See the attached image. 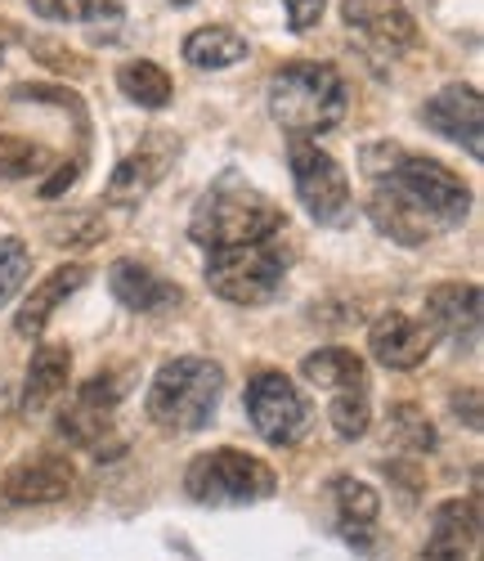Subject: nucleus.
I'll use <instances>...</instances> for the list:
<instances>
[{"mask_svg": "<svg viewBox=\"0 0 484 561\" xmlns=\"http://www.w3.org/2000/svg\"><path fill=\"white\" fill-rule=\"evenodd\" d=\"M327 417H332V432L342 440H359L372 427V404L364 391H336V400L327 404Z\"/></svg>", "mask_w": 484, "mask_h": 561, "instance_id": "26", "label": "nucleus"}, {"mask_svg": "<svg viewBox=\"0 0 484 561\" xmlns=\"http://www.w3.org/2000/svg\"><path fill=\"white\" fill-rule=\"evenodd\" d=\"M32 274V248L23 239H0V306H10L14 293Z\"/></svg>", "mask_w": 484, "mask_h": 561, "instance_id": "28", "label": "nucleus"}, {"mask_svg": "<svg viewBox=\"0 0 484 561\" xmlns=\"http://www.w3.org/2000/svg\"><path fill=\"white\" fill-rule=\"evenodd\" d=\"M85 278H90V270L85 265H59V270H50L41 278V284L27 293V301H23V310L14 314V329H19V337H41L45 333V323L55 319V310L77 293V288H85Z\"/></svg>", "mask_w": 484, "mask_h": 561, "instance_id": "16", "label": "nucleus"}, {"mask_svg": "<svg viewBox=\"0 0 484 561\" xmlns=\"http://www.w3.org/2000/svg\"><path fill=\"white\" fill-rule=\"evenodd\" d=\"M287 265H292V248L283 243V233L242 243V248H220L207 261V288L233 306H265L278 297Z\"/></svg>", "mask_w": 484, "mask_h": 561, "instance_id": "4", "label": "nucleus"}, {"mask_svg": "<svg viewBox=\"0 0 484 561\" xmlns=\"http://www.w3.org/2000/svg\"><path fill=\"white\" fill-rule=\"evenodd\" d=\"M72 485H77V467L64 454H32L0 477V507L59 503L72 494Z\"/></svg>", "mask_w": 484, "mask_h": 561, "instance_id": "9", "label": "nucleus"}, {"mask_svg": "<svg viewBox=\"0 0 484 561\" xmlns=\"http://www.w3.org/2000/svg\"><path fill=\"white\" fill-rule=\"evenodd\" d=\"M175 5H193V0H175Z\"/></svg>", "mask_w": 484, "mask_h": 561, "instance_id": "36", "label": "nucleus"}, {"mask_svg": "<svg viewBox=\"0 0 484 561\" xmlns=\"http://www.w3.org/2000/svg\"><path fill=\"white\" fill-rule=\"evenodd\" d=\"M265 100H269V113L283 130H292L297 139H310V135L332 130L346 117L350 90L332 64L301 59V64H287L269 77Z\"/></svg>", "mask_w": 484, "mask_h": 561, "instance_id": "1", "label": "nucleus"}, {"mask_svg": "<svg viewBox=\"0 0 484 561\" xmlns=\"http://www.w3.org/2000/svg\"><path fill=\"white\" fill-rule=\"evenodd\" d=\"M32 50H36V55H50L45 64L59 68V72H72V77H81V72H85V64H81L72 50H64V45H55V41H32Z\"/></svg>", "mask_w": 484, "mask_h": 561, "instance_id": "32", "label": "nucleus"}, {"mask_svg": "<svg viewBox=\"0 0 484 561\" xmlns=\"http://www.w3.org/2000/svg\"><path fill=\"white\" fill-rule=\"evenodd\" d=\"M391 440L404 454H426V449H435V427L426 423L413 404H395L391 409Z\"/></svg>", "mask_w": 484, "mask_h": 561, "instance_id": "27", "label": "nucleus"}, {"mask_svg": "<svg viewBox=\"0 0 484 561\" xmlns=\"http://www.w3.org/2000/svg\"><path fill=\"white\" fill-rule=\"evenodd\" d=\"M77 180H81V162H64V167H59L50 180L41 184V194H45V198H59V194H68V190H72Z\"/></svg>", "mask_w": 484, "mask_h": 561, "instance_id": "35", "label": "nucleus"}, {"mask_svg": "<svg viewBox=\"0 0 484 561\" xmlns=\"http://www.w3.org/2000/svg\"><path fill=\"white\" fill-rule=\"evenodd\" d=\"M117 85H122V95L139 108H166L171 104V77L166 68L149 64V59H130L117 68Z\"/></svg>", "mask_w": 484, "mask_h": 561, "instance_id": "22", "label": "nucleus"}, {"mask_svg": "<svg viewBox=\"0 0 484 561\" xmlns=\"http://www.w3.org/2000/svg\"><path fill=\"white\" fill-rule=\"evenodd\" d=\"M126 378H130V368H104V373H94L90 382H81L77 400H81V404H94V409H117L122 396L130 391Z\"/></svg>", "mask_w": 484, "mask_h": 561, "instance_id": "30", "label": "nucleus"}, {"mask_svg": "<svg viewBox=\"0 0 484 561\" xmlns=\"http://www.w3.org/2000/svg\"><path fill=\"white\" fill-rule=\"evenodd\" d=\"M368 351H372V359H377L381 368L408 373V368L426 364V355L435 351V333L426 329L422 319L391 310V314H381V319L372 323V333H368Z\"/></svg>", "mask_w": 484, "mask_h": 561, "instance_id": "11", "label": "nucleus"}, {"mask_svg": "<svg viewBox=\"0 0 484 561\" xmlns=\"http://www.w3.org/2000/svg\"><path fill=\"white\" fill-rule=\"evenodd\" d=\"M184 490L198 499V503H211V507H238V503H261L278 490V477L274 467L242 454V449H211V454H198L188 462L184 472Z\"/></svg>", "mask_w": 484, "mask_h": 561, "instance_id": "5", "label": "nucleus"}, {"mask_svg": "<svg viewBox=\"0 0 484 561\" xmlns=\"http://www.w3.org/2000/svg\"><path fill=\"white\" fill-rule=\"evenodd\" d=\"M68 378H72V351L68 346H36L32 364H27V387H23L27 413L55 404L68 391Z\"/></svg>", "mask_w": 484, "mask_h": 561, "instance_id": "19", "label": "nucleus"}, {"mask_svg": "<svg viewBox=\"0 0 484 561\" xmlns=\"http://www.w3.org/2000/svg\"><path fill=\"white\" fill-rule=\"evenodd\" d=\"M113 432V409H94V404H81L72 400L64 413H59V436L68 445H85V449H104V436Z\"/></svg>", "mask_w": 484, "mask_h": 561, "instance_id": "24", "label": "nucleus"}, {"mask_svg": "<svg viewBox=\"0 0 484 561\" xmlns=\"http://www.w3.org/2000/svg\"><path fill=\"white\" fill-rule=\"evenodd\" d=\"M287 162H292V180L297 194L306 203V211L319 225H346L350 220V180L332 153H323L310 139H292L287 149Z\"/></svg>", "mask_w": 484, "mask_h": 561, "instance_id": "8", "label": "nucleus"}, {"mask_svg": "<svg viewBox=\"0 0 484 561\" xmlns=\"http://www.w3.org/2000/svg\"><path fill=\"white\" fill-rule=\"evenodd\" d=\"M426 329L475 346V337H480V288L475 284H440V288H430L426 293Z\"/></svg>", "mask_w": 484, "mask_h": 561, "instance_id": "15", "label": "nucleus"}, {"mask_svg": "<svg viewBox=\"0 0 484 561\" xmlns=\"http://www.w3.org/2000/svg\"><path fill=\"white\" fill-rule=\"evenodd\" d=\"M220 391H224V368L216 359L180 355V359L158 368L143 409H149L153 427H162L171 436H193V432H203L211 423Z\"/></svg>", "mask_w": 484, "mask_h": 561, "instance_id": "2", "label": "nucleus"}, {"mask_svg": "<svg viewBox=\"0 0 484 561\" xmlns=\"http://www.w3.org/2000/svg\"><path fill=\"white\" fill-rule=\"evenodd\" d=\"M391 190H400L435 229H458L471 211V190L466 184L445 167V162H435V158H400L391 175H381Z\"/></svg>", "mask_w": 484, "mask_h": 561, "instance_id": "6", "label": "nucleus"}, {"mask_svg": "<svg viewBox=\"0 0 484 561\" xmlns=\"http://www.w3.org/2000/svg\"><path fill=\"white\" fill-rule=\"evenodd\" d=\"M171 158H175V139H162V135H153L149 145H139L135 153H126V158L113 167L104 198H108V203H117V207H130V203H139L143 194H153V184L166 175Z\"/></svg>", "mask_w": 484, "mask_h": 561, "instance_id": "13", "label": "nucleus"}, {"mask_svg": "<svg viewBox=\"0 0 484 561\" xmlns=\"http://www.w3.org/2000/svg\"><path fill=\"white\" fill-rule=\"evenodd\" d=\"M471 548H475V507L462 499L440 503L430 517L422 561H471Z\"/></svg>", "mask_w": 484, "mask_h": 561, "instance_id": "18", "label": "nucleus"}, {"mask_svg": "<svg viewBox=\"0 0 484 561\" xmlns=\"http://www.w3.org/2000/svg\"><path fill=\"white\" fill-rule=\"evenodd\" d=\"M247 417L261 432V440L283 449V445H297L310 432V400L287 373L265 368L247 382Z\"/></svg>", "mask_w": 484, "mask_h": 561, "instance_id": "7", "label": "nucleus"}, {"mask_svg": "<svg viewBox=\"0 0 484 561\" xmlns=\"http://www.w3.org/2000/svg\"><path fill=\"white\" fill-rule=\"evenodd\" d=\"M283 229H287V220L265 194H256L252 184H242V180H220L216 190H207V198L193 207L188 239L207 252H220V248H242V243L269 239V233H283Z\"/></svg>", "mask_w": 484, "mask_h": 561, "instance_id": "3", "label": "nucleus"}, {"mask_svg": "<svg viewBox=\"0 0 484 561\" xmlns=\"http://www.w3.org/2000/svg\"><path fill=\"white\" fill-rule=\"evenodd\" d=\"M50 171V153L23 135H0V180H27Z\"/></svg>", "mask_w": 484, "mask_h": 561, "instance_id": "25", "label": "nucleus"}, {"mask_svg": "<svg viewBox=\"0 0 484 561\" xmlns=\"http://www.w3.org/2000/svg\"><path fill=\"white\" fill-rule=\"evenodd\" d=\"M184 59L198 72H220L247 59V36L233 27H198L184 36Z\"/></svg>", "mask_w": 484, "mask_h": 561, "instance_id": "21", "label": "nucleus"}, {"mask_svg": "<svg viewBox=\"0 0 484 561\" xmlns=\"http://www.w3.org/2000/svg\"><path fill=\"white\" fill-rule=\"evenodd\" d=\"M32 10L45 14V19H77L90 10V0H32Z\"/></svg>", "mask_w": 484, "mask_h": 561, "instance_id": "33", "label": "nucleus"}, {"mask_svg": "<svg viewBox=\"0 0 484 561\" xmlns=\"http://www.w3.org/2000/svg\"><path fill=\"white\" fill-rule=\"evenodd\" d=\"M283 5H287V19H292V32H310L323 19L327 0H283Z\"/></svg>", "mask_w": 484, "mask_h": 561, "instance_id": "31", "label": "nucleus"}, {"mask_svg": "<svg viewBox=\"0 0 484 561\" xmlns=\"http://www.w3.org/2000/svg\"><path fill=\"white\" fill-rule=\"evenodd\" d=\"M404 153L395 149V145H377V149H364V167H368V175H391L395 171V162H400Z\"/></svg>", "mask_w": 484, "mask_h": 561, "instance_id": "34", "label": "nucleus"}, {"mask_svg": "<svg viewBox=\"0 0 484 561\" xmlns=\"http://www.w3.org/2000/svg\"><path fill=\"white\" fill-rule=\"evenodd\" d=\"M426 126L440 130L453 145H466L471 158L484 153V139H480V126H484V104H480V90L475 85H445L440 95H430L426 108H422Z\"/></svg>", "mask_w": 484, "mask_h": 561, "instance_id": "12", "label": "nucleus"}, {"mask_svg": "<svg viewBox=\"0 0 484 561\" xmlns=\"http://www.w3.org/2000/svg\"><path fill=\"white\" fill-rule=\"evenodd\" d=\"M342 19L350 32H359L385 55H400L408 45H417V23L404 0H342Z\"/></svg>", "mask_w": 484, "mask_h": 561, "instance_id": "10", "label": "nucleus"}, {"mask_svg": "<svg viewBox=\"0 0 484 561\" xmlns=\"http://www.w3.org/2000/svg\"><path fill=\"white\" fill-rule=\"evenodd\" d=\"M108 288L135 314H162V310H175L184 301V293L175 284H166L162 274H153L149 265H139L130 256H122V261L108 265Z\"/></svg>", "mask_w": 484, "mask_h": 561, "instance_id": "14", "label": "nucleus"}, {"mask_svg": "<svg viewBox=\"0 0 484 561\" xmlns=\"http://www.w3.org/2000/svg\"><path fill=\"white\" fill-rule=\"evenodd\" d=\"M45 233H50L55 248H94L104 239V225L100 216H59L45 225Z\"/></svg>", "mask_w": 484, "mask_h": 561, "instance_id": "29", "label": "nucleus"}, {"mask_svg": "<svg viewBox=\"0 0 484 561\" xmlns=\"http://www.w3.org/2000/svg\"><path fill=\"white\" fill-rule=\"evenodd\" d=\"M0 55H5V50H0Z\"/></svg>", "mask_w": 484, "mask_h": 561, "instance_id": "37", "label": "nucleus"}, {"mask_svg": "<svg viewBox=\"0 0 484 561\" xmlns=\"http://www.w3.org/2000/svg\"><path fill=\"white\" fill-rule=\"evenodd\" d=\"M301 378L323 387V391H364L368 364L346 346H323V351L301 359Z\"/></svg>", "mask_w": 484, "mask_h": 561, "instance_id": "20", "label": "nucleus"}, {"mask_svg": "<svg viewBox=\"0 0 484 561\" xmlns=\"http://www.w3.org/2000/svg\"><path fill=\"white\" fill-rule=\"evenodd\" d=\"M368 216H372V225L385 233V239H395L400 248H422V243H430L435 233H440L400 190H391L385 180H377V190L368 198Z\"/></svg>", "mask_w": 484, "mask_h": 561, "instance_id": "17", "label": "nucleus"}, {"mask_svg": "<svg viewBox=\"0 0 484 561\" xmlns=\"http://www.w3.org/2000/svg\"><path fill=\"white\" fill-rule=\"evenodd\" d=\"M332 499H336V517H342V526L355 535H364V530H372L377 526V517H381V499H377V490L368 485V481H355V477H342L332 485Z\"/></svg>", "mask_w": 484, "mask_h": 561, "instance_id": "23", "label": "nucleus"}]
</instances>
